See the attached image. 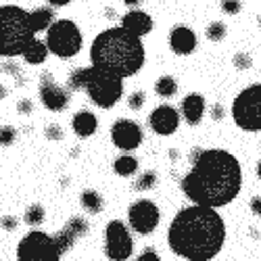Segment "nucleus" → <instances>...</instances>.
I'll return each instance as SVG.
<instances>
[{
  "label": "nucleus",
  "mask_w": 261,
  "mask_h": 261,
  "mask_svg": "<svg viewBox=\"0 0 261 261\" xmlns=\"http://www.w3.org/2000/svg\"><path fill=\"white\" fill-rule=\"evenodd\" d=\"M30 19H32L34 32L38 34V32H44V30H48V28L53 25L55 13H53V9H48V7H42V9H38V11H32V13H30Z\"/></svg>",
  "instance_id": "6ab92c4d"
},
{
  "label": "nucleus",
  "mask_w": 261,
  "mask_h": 261,
  "mask_svg": "<svg viewBox=\"0 0 261 261\" xmlns=\"http://www.w3.org/2000/svg\"><path fill=\"white\" fill-rule=\"evenodd\" d=\"M113 169H115L117 176L127 178V176H132V173H136V169H138V161H136L132 155H127V153H125V155H121V157L115 159Z\"/></svg>",
  "instance_id": "aec40b11"
},
{
  "label": "nucleus",
  "mask_w": 261,
  "mask_h": 261,
  "mask_svg": "<svg viewBox=\"0 0 261 261\" xmlns=\"http://www.w3.org/2000/svg\"><path fill=\"white\" fill-rule=\"evenodd\" d=\"M146 53L140 36L127 32L123 25L100 32L90 46V63L119 77L136 75L144 65Z\"/></svg>",
  "instance_id": "7ed1b4c3"
},
{
  "label": "nucleus",
  "mask_w": 261,
  "mask_h": 261,
  "mask_svg": "<svg viewBox=\"0 0 261 261\" xmlns=\"http://www.w3.org/2000/svg\"><path fill=\"white\" fill-rule=\"evenodd\" d=\"M176 90H178V82H176V77H171V75H161L155 82V92L159 96H163V98L173 96V94H176Z\"/></svg>",
  "instance_id": "4be33fe9"
},
{
  "label": "nucleus",
  "mask_w": 261,
  "mask_h": 261,
  "mask_svg": "<svg viewBox=\"0 0 261 261\" xmlns=\"http://www.w3.org/2000/svg\"><path fill=\"white\" fill-rule=\"evenodd\" d=\"M249 207H251L253 215H261V197H253L251 203H249Z\"/></svg>",
  "instance_id": "f704fd0d"
},
{
  "label": "nucleus",
  "mask_w": 261,
  "mask_h": 261,
  "mask_svg": "<svg viewBox=\"0 0 261 261\" xmlns=\"http://www.w3.org/2000/svg\"><path fill=\"white\" fill-rule=\"evenodd\" d=\"M138 261H161V259L157 257V253L153 249H146V251H142V255L138 257Z\"/></svg>",
  "instance_id": "473e14b6"
},
{
  "label": "nucleus",
  "mask_w": 261,
  "mask_h": 261,
  "mask_svg": "<svg viewBox=\"0 0 261 261\" xmlns=\"http://www.w3.org/2000/svg\"><path fill=\"white\" fill-rule=\"evenodd\" d=\"M234 67H236V69H241V71L251 69V67H253V59H251V55H249V53H236V55H234Z\"/></svg>",
  "instance_id": "cd10ccee"
},
{
  "label": "nucleus",
  "mask_w": 261,
  "mask_h": 261,
  "mask_svg": "<svg viewBox=\"0 0 261 261\" xmlns=\"http://www.w3.org/2000/svg\"><path fill=\"white\" fill-rule=\"evenodd\" d=\"M224 115H226V109H224L222 105H213V107H211V119L220 121Z\"/></svg>",
  "instance_id": "2f4dec72"
},
{
  "label": "nucleus",
  "mask_w": 261,
  "mask_h": 261,
  "mask_svg": "<svg viewBox=\"0 0 261 261\" xmlns=\"http://www.w3.org/2000/svg\"><path fill=\"white\" fill-rule=\"evenodd\" d=\"M241 0H222V11L226 15H238L241 13Z\"/></svg>",
  "instance_id": "7c9ffc66"
},
{
  "label": "nucleus",
  "mask_w": 261,
  "mask_h": 261,
  "mask_svg": "<svg viewBox=\"0 0 261 261\" xmlns=\"http://www.w3.org/2000/svg\"><path fill=\"white\" fill-rule=\"evenodd\" d=\"M205 109H207L205 96L199 94V92H192V94H188V96L182 100V115H184V119H186L190 125H199V123L203 121Z\"/></svg>",
  "instance_id": "dca6fc26"
},
{
  "label": "nucleus",
  "mask_w": 261,
  "mask_h": 261,
  "mask_svg": "<svg viewBox=\"0 0 261 261\" xmlns=\"http://www.w3.org/2000/svg\"><path fill=\"white\" fill-rule=\"evenodd\" d=\"M77 241V236L69 230V228H65V230H61V232H57L55 234V243H57V247H59V251H61V255L63 253H67L71 247H73V243Z\"/></svg>",
  "instance_id": "5701e85b"
},
{
  "label": "nucleus",
  "mask_w": 261,
  "mask_h": 261,
  "mask_svg": "<svg viewBox=\"0 0 261 261\" xmlns=\"http://www.w3.org/2000/svg\"><path fill=\"white\" fill-rule=\"evenodd\" d=\"M71 125H73V132H75L77 136L88 138V136H92L96 129H98V119H96V115L90 113V111H80V113L73 115Z\"/></svg>",
  "instance_id": "f3484780"
},
{
  "label": "nucleus",
  "mask_w": 261,
  "mask_h": 261,
  "mask_svg": "<svg viewBox=\"0 0 261 261\" xmlns=\"http://www.w3.org/2000/svg\"><path fill=\"white\" fill-rule=\"evenodd\" d=\"M46 46L61 59H71L82 50V32L71 19L53 21L46 30Z\"/></svg>",
  "instance_id": "0eeeda50"
},
{
  "label": "nucleus",
  "mask_w": 261,
  "mask_h": 261,
  "mask_svg": "<svg viewBox=\"0 0 261 261\" xmlns=\"http://www.w3.org/2000/svg\"><path fill=\"white\" fill-rule=\"evenodd\" d=\"M169 46L176 55H190L197 48V36L184 25H176L169 34Z\"/></svg>",
  "instance_id": "4468645a"
},
{
  "label": "nucleus",
  "mask_w": 261,
  "mask_h": 261,
  "mask_svg": "<svg viewBox=\"0 0 261 261\" xmlns=\"http://www.w3.org/2000/svg\"><path fill=\"white\" fill-rule=\"evenodd\" d=\"M48 46L44 44V42H40L38 38H34L32 40V44L25 48V53L23 55H21V57H23L30 65H40V63H44L46 59H48Z\"/></svg>",
  "instance_id": "a211bd4d"
},
{
  "label": "nucleus",
  "mask_w": 261,
  "mask_h": 261,
  "mask_svg": "<svg viewBox=\"0 0 261 261\" xmlns=\"http://www.w3.org/2000/svg\"><path fill=\"white\" fill-rule=\"evenodd\" d=\"M134 253V241L121 220L109 222L105 228V255L109 261H125Z\"/></svg>",
  "instance_id": "1a4fd4ad"
},
{
  "label": "nucleus",
  "mask_w": 261,
  "mask_h": 261,
  "mask_svg": "<svg viewBox=\"0 0 261 261\" xmlns=\"http://www.w3.org/2000/svg\"><path fill=\"white\" fill-rule=\"evenodd\" d=\"M0 57H3V53H0Z\"/></svg>",
  "instance_id": "37998d69"
},
{
  "label": "nucleus",
  "mask_w": 261,
  "mask_h": 261,
  "mask_svg": "<svg viewBox=\"0 0 261 261\" xmlns=\"http://www.w3.org/2000/svg\"><path fill=\"white\" fill-rule=\"evenodd\" d=\"M67 86L71 90H86L90 100L102 109H111L123 96V77L90 63V67H80L69 75Z\"/></svg>",
  "instance_id": "20e7f679"
},
{
  "label": "nucleus",
  "mask_w": 261,
  "mask_h": 261,
  "mask_svg": "<svg viewBox=\"0 0 261 261\" xmlns=\"http://www.w3.org/2000/svg\"><path fill=\"white\" fill-rule=\"evenodd\" d=\"M46 136H48L50 140H61L63 132H61V127H57V125H50V127L46 129Z\"/></svg>",
  "instance_id": "72a5a7b5"
},
{
  "label": "nucleus",
  "mask_w": 261,
  "mask_h": 261,
  "mask_svg": "<svg viewBox=\"0 0 261 261\" xmlns=\"http://www.w3.org/2000/svg\"><path fill=\"white\" fill-rule=\"evenodd\" d=\"M148 123L153 127V132L159 136H171L180 125V113L176 107L171 105H161L157 107L148 117Z\"/></svg>",
  "instance_id": "ddd939ff"
},
{
  "label": "nucleus",
  "mask_w": 261,
  "mask_h": 261,
  "mask_svg": "<svg viewBox=\"0 0 261 261\" xmlns=\"http://www.w3.org/2000/svg\"><path fill=\"white\" fill-rule=\"evenodd\" d=\"M17 259L19 261H59L61 251L55 243V236L34 230L21 238V243L17 247Z\"/></svg>",
  "instance_id": "6e6552de"
},
{
  "label": "nucleus",
  "mask_w": 261,
  "mask_h": 261,
  "mask_svg": "<svg viewBox=\"0 0 261 261\" xmlns=\"http://www.w3.org/2000/svg\"><path fill=\"white\" fill-rule=\"evenodd\" d=\"M127 220H129V228H132L134 232L146 236V234H153L157 230L159 220H161V211L153 201L140 199V201L132 203V207H129Z\"/></svg>",
  "instance_id": "9d476101"
},
{
  "label": "nucleus",
  "mask_w": 261,
  "mask_h": 261,
  "mask_svg": "<svg viewBox=\"0 0 261 261\" xmlns=\"http://www.w3.org/2000/svg\"><path fill=\"white\" fill-rule=\"evenodd\" d=\"M144 100H146V96H144L142 90H136V92H132L127 96V105H129V109H134V111H138V109L144 107Z\"/></svg>",
  "instance_id": "c85d7f7f"
},
{
  "label": "nucleus",
  "mask_w": 261,
  "mask_h": 261,
  "mask_svg": "<svg viewBox=\"0 0 261 261\" xmlns=\"http://www.w3.org/2000/svg\"><path fill=\"white\" fill-rule=\"evenodd\" d=\"M15 136H17V132L11 125L0 127V144H3V146H11L15 142Z\"/></svg>",
  "instance_id": "c756f323"
},
{
  "label": "nucleus",
  "mask_w": 261,
  "mask_h": 261,
  "mask_svg": "<svg viewBox=\"0 0 261 261\" xmlns=\"http://www.w3.org/2000/svg\"><path fill=\"white\" fill-rule=\"evenodd\" d=\"M19 111H21V113H30V111H32V102H30V100H21V102H19Z\"/></svg>",
  "instance_id": "e433bc0d"
},
{
  "label": "nucleus",
  "mask_w": 261,
  "mask_h": 261,
  "mask_svg": "<svg viewBox=\"0 0 261 261\" xmlns=\"http://www.w3.org/2000/svg\"><path fill=\"white\" fill-rule=\"evenodd\" d=\"M3 228L5 230H15L17 228V220L15 217H3Z\"/></svg>",
  "instance_id": "c9c22d12"
},
{
  "label": "nucleus",
  "mask_w": 261,
  "mask_h": 261,
  "mask_svg": "<svg viewBox=\"0 0 261 261\" xmlns=\"http://www.w3.org/2000/svg\"><path fill=\"white\" fill-rule=\"evenodd\" d=\"M257 176H259V180H261V161L257 163Z\"/></svg>",
  "instance_id": "ea45409f"
},
{
  "label": "nucleus",
  "mask_w": 261,
  "mask_h": 261,
  "mask_svg": "<svg viewBox=\"0 0 261 261\" xmlns=\"http://www.w3.org/2000/svg\"><path fill=\"white\" fill-rule=\"evenodd\" d=\"M123 3L127 5V7H138V5H142L144 0H123Z\"/></svg>",
  "instance_id": "58836bf2"
},
{
  "label": "nucleus",
  "mask_w": 261,
  "mask_h": 261,
  "mask_svg": "<svg viewBox=\"0 0 261 261\" xmlns=\"http://www.w3.org/2000/svg\"><path fill=\"white\" fill-rule=\"evenodd\" d=\"M121 25L127 30V32H132L136 36H146L150 34V30H153V17H150L148 13L144 11H129L121 17Z\"/></svg>",
  "instance_id": "2eb2a0df"
},
{
  "label": "nucleus",
  "mask_w": 261,
  "mask_h": 261,
  "mask_svg": "<svg viewBox=\"0 0 261 261\" xmlns=\"http://www.w3.org/2000/svg\"><path fill=\"white\" fill-rule=\"evenodd\" d=\"M228 34V28L222 23V21H213V23L207 25V38L211 42H222Z\"/></svg>",
  "instance_id": "b1692460"
},
{
  "label": "nucleus",
  "mask_w": 261,
  "mask_h": 261,
  "mask_svg": "<svg viewBox=\"0 0 261 261\" xmlns=\"http://www.w3.org/2000/svg\"><path fill=\"white\" fill-rule=\"evenodd\" d=\"M36 38L30 13L15 5L0 7V53L3 57L23 55Z\"/></svg>",
  "instance_id": "39448f33"
},
{
  "label": "nucleus",
  "mask_w": 261,
  "mask_h": 261,
  "mask_svg": "<svg viewBox=\"0 0 261 261\" xmlns=\"http://www.w3.org/2000/svg\"><path fill=\"white\" fill-rule=\"evenodd\" d=\"M48 3H50L53 7H65V5H69L71 0H48Z\"/></svg>",
  "instance_id": "4c0bfd02"
},
{
  "label": "nucleus",
  "mask_w": 261,
  "mask_h": 261,
  "mask_svg": "<svg viewBox=\"0 0 261 261\" xmlns=\"http://www.w3.org/2000/svg\"><path fill=\"white\" fill-rule=\"evenodd\" d=\"M190 163L192 167L182 180V190L190 203L220 209L238 197L243 169L232 153L224 148H197Z\"/></svg>",
  "instance_id": "f257e3e1"
},
{
  "label": "nucleus",
  "mask_w": 261,
  "mask_h": 261,
  "mask_svg": "<svg viewBox=\"0 0 261 261\" xmlns=\"http://www.w3.org/2000/svg\"><path fill=\"white\" fill-rule=\"evenodd\" d=\"M25 222H28L30 226H40L42 222H44V207H40V205L28 207V211H25Z\"/></svg>",
  "instance_id": "a878e982"
},
{
  "label": "nucleus",
  "mask_w": 261,
  "mask_h": 261,
  "mask_svg": "<svg viewBox=\"0 0 261 261\" xmlns=\"http://www.w3.org/2000/svg\"><path fill=\"white\" fill-rule=\"evenodd\" d=\"M80 203L88 213H100L102 211V197L96 190H84L82 197H80Z\"/></svg>",
  "instance_id": "412c9836"
},
{
  "label": "nucleus",
  "mask_w": 261,
  "mask_h": 261,
  "mask_svg": "<svg viewBox=\"0 0 261 261\" xmlns=\"http://www.w3.org/2000/svg\"><path fill=\"white\" fill-rule=\"evenodd\" d=\"M232 119L245 132H261V84H251L236 94Z\"/></svg>",
  "instance_id": "423d86ee"
},
{
  "label": "nucleus",
  "mask_w": 261,
  "mask_h": 261,
  "mask_svg": "<svg viewBox=\"0 0 261 261\" xmlns=\"http://www.w3.org/2000/svg\"><path fill=\"white\" fill-rule=\"evenodd\" d=\"M67 228H69V230L80 238V236H84L86 232H88V222L82 220V217H71L69 224H67Z\"/></svg>",
  "instance_id": "bb28decb"
},
{
  "label": "nucleus",
  "mask_w": 261,
  "mask_h": 261,
  "mask_svg": "<svg viewBox=\"0 0 261 261\" xmlns=\"http://www.w3.org/2000/svg\"><path fill=\"white\" fill-rule=\"evenodd\" d=\"M169 249L188 261H211L226 243L224 217L213 207L194 205L182 209L167 230Z\"/></svg>",
  "instance_id": "f03ea898"
},
{
  "label": "nucleus",
  "mask_w": 261,
  "mask_h": 261,
  "mask_svg": "<svg viewBox=\"0 0 261 261\" xmlns=\"http://www.w3.org/2000/svg\"><path fill=\"white\" fill-rule=\"evenodd\" d=\"M155 184H157V173L155 171H144V173H140V178L136 180L134 188L138 192H144V190H150Z\"/></svg>",
  "instance_id": "393cba45"
},
{
  "label": "nucleus",
  "mask_w": 261,
  "mask_h": 261,
  "mask_svg": "<svg viewBox=\"0 0 261 261\" xmlns=\"http://www.w3.org/2000/svg\"><path fill=\"white\" fill-rule=\"evenodd\" d=\"M259 25H261V15H259Z\"/></svg>",
  "instance_id": "79ce46f5"
},
{
  "label": "nucleus",
  "mask_w": 261,
  "mask_h": 261,
  "mask_svg": "<svg viewBox=\"0 0 261 261\" xmlns=\"http://www.w3.org/2000/svg\"><path fill=\"white\" fill-rule=\"evenodd\" d=\"M40 100L44 102V107L50 109V111H63L69 102V92L61 88L48 73H44L40 77Z\"/></svg>",
  "instance_id": "f8f14e48"
},
{
  "label": "nucleus",
  "mask_w": 261,
  "mask_h": 261,
  "mask_svg": "<svg viewBox=\"0 0 261 261\" xmlns=\"http://www.w3.org/2000/svg\"><path fill=\"white\" fill-rule=\"evenodd\" d=\"M111 140L117 148L125 150V153H129V150H134L140 146L142 142V127L132 121V119H117L111 127Z\"/></svg>",
  "instance_id": "9b49d317"
},
{
  "label": "nucleus",
  "mask_w": 261,
  "mask_h": 261,
  "mask_svg": "<svg viewBox=\"0 0 261 261\" xmlns=\"http://www.w3.org/2000/svg\"><path fill=\"white\" fill-rule=\"evenodd\" d=\"M5 96H7V92H5L3 86H0V98H5Z\"/></svg>",
  "instance_id": "a19ab883"
}]
</instances>
